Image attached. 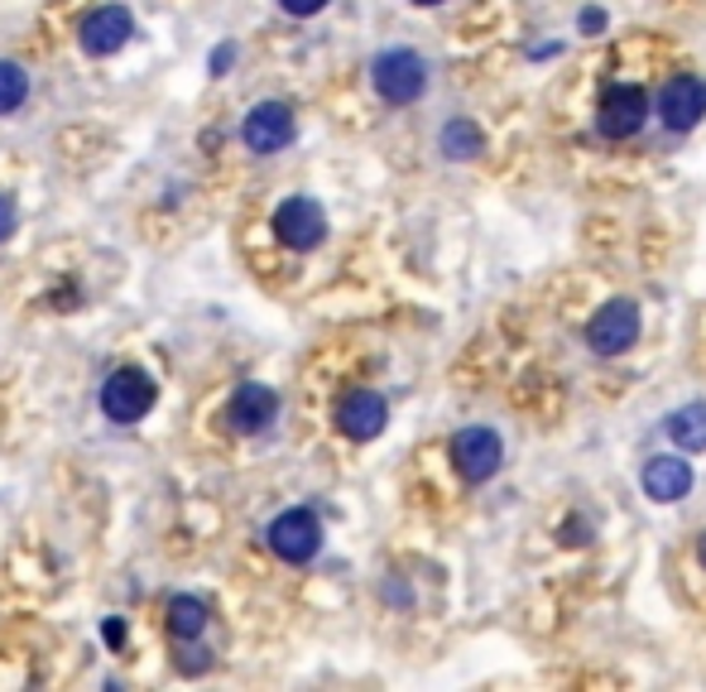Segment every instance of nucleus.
Listing matches in <instances>:
<instances>
[{"instance_id": "18", "label": "nucleus", "mask_w": 706, "mask_h": 692, "mask_svg": "<svg viewBox=\"0 0 706 692\" xmlns=\"http://www.w3.org/2000/svg\"><path fill=\"white\" fill-rule=\"evenodd\" d=\"M576 29H582V34H601V29H605V10H582V14H576Z\"/></svg>"}, {"instance_id": "14", "label": "nucleus", "mask_w": 706, "mask_h": 692, "mask_svg": "<svg viewBox=\"0 0 706 692\" xmlns=\"http://www.w3.org/2000/svg\"><path fill=\"white\" fill-rule=\"evenodd\" d=\"M668 438L683 447V452H706V404L702 399H692V404H683V409H673L668 418Z\"/></svg>"}, {"instance_id": "9", "label": "nucleus", "mask_w": 706, "mask_h": 692, "mask_svg": "<svg viewBox=\"0 0 706 692\" xmlns=\"http://www.w3.org/2000/svg\"><path fill=\"white\" fill-rule=\"evenodd\" d=\"M658 115L668 130H692L706 115V82L683 72V78H668L658 92Z\"/></svg>"}, {"instance_id": "13", "label": "nucleus", "mask_w": 706, "mask_h": 692, "mask_svg": "<svg viewBox=\"0 0 706 692\" xmlns=\"http://www.w3.org/2000/svg\"><path fill=\"white\" fill-rule=\"evenodd\" d=\"M640 481H644V496L648 500L673 505V500H683L687 490H692V467H687L683 457H648Z\"/></svg>"}, {"instance_id": "3", "label": "nucleus", "mask_w": 706, "mask_h": 692, "mask_svg": "<svg viewBox=\"0 0 706 692\" xmlns=\"http://www.w3.org/2000/svg\"><path fill=\"white\" fill-rule=\"evenodd\" d=\"M648 121V96H644V86H634V82H615V86H605V96H601V106H596V130L605 140H630V135H640Z\"/></svg>"}, {"instance_id": "20", "label": "nucleus", "mask_w": 706, "mask_h": 692, "mask_svg": "<svg viewBox=\"0 0 706 692\" xmlns=\"http://www.w3.org/2000/svg\"><path fill=\"white\" fill-rule=\"evenodd\" d=\"M10 231H14V202H10L6 193H0V241H6Z\"/></svg>"}, {"instance_id": "8", "label": "nucleus", "mask_w": 706, "mask_h": 692, "mask_svg": "<svg viewBox=\"0 0 706 692\" xmlns=\"http://www.w3.org/2000/svg\"><path fill=\"white\" fill-rule=\"evenodd\" d=\"M265 539L284 562H308V558H317V548H323V525H317L313 510H284L269 525Z\"/></svg>"}, {"instance_id": "6", "label": "nucleus", "mask_w": 706, "mask_h": 692, "mask_svg": "<svg viewBox=\"0 0 706 692\" xmlns=\"http://www.w3.org/2000/svg\"><path fill=\"white\" fill-rule=\"evenodd\" d=\"M634 337H640V308L630 298H611L586 327V346L596 356H620L625 346H634Z\"/></svg>"}, {"instance_id": "19", "label": "nucleus", "mask_w": 706, "mask_h": 692, "mask_svg": "<svg viewBox=\"0 0 706 692\" xmlns=\"http://www.w3.org/2000/svg\"><path fill=\"white\" fill-rule=\"evenodd\" d=\"M279 6L288 10V14H298V20H308V14H317L327 6V0H279Z\"/></svg>"}, {"instance_id": "21", "label": "nucleus", "mask_w": 706, "mask_h": 692, "mask_svg": "<svg viewBox=\"0 0 706 692\" xmlns=\"http://www.w3.org/2000/svg\"><path fill=\"white\" fill-rule=\"evenodd\" d=\"M101 634H106L111 644H121L125 640V625H121V620H106V630H101Z\"/></svg>"}, {"instance_id": "5", "label": "nucleus", "mask_w": 706, "mask_h": 692, "mask_svg": "<svg viewBox=\"0 0 706 692\" xmlns=\"http://www.w3.org/2000/svg\"><path fill=\"white\" fill-rule=\"evenodd\" d=\"M294 111L284 106V101H259V106H250V115H245L241 125V140L250 154H279L294 144Z\"/></svg>"}, {"instance_id": "2", "label": "nucleus", "mask_w": 706, "mask_h": 692, "mask_svg": "<svg viewBox=\"0 0 706 692\" xmlns=\"http://www.w3.org/2000/svg\"><path fill=\"white\" fill-rule=\"evenodd\" d=\"M154 399H158V389L140 366L111 370L106 385H101V414H106L111 424H140V418L154 409Z\"/></svg>"}, {"instance_id": "4", "label": "nucleus", "mask_w": 706, "mask_h": 692, "mask_svg": "<svg viewBox=\"0 0 706 692\" xmlns=\"http://www.w3.org/2000/svg\"><path fill=\"white\" fill-rule=\"evenodd\" d=\"M452 461H457V471H461V481H490V476L500 471V461H504V442H500V432L495 428H481V424H471V428H461L457 438H452Z\"/></svg>"}, {"instance_id": "23", "label": "nucleus", "mask_w": 706, "mask_h": 692, "mask_svg": "<svg viewBox=\"0 0 706 692\" xmlns=\"http://www.w3.org/2000/svg\"><path fill=\"white\" fill-rule=\"evenodd\" d=\"M413 6H442V0H413Z\"/></svg>"}, {"instance_id": "1", "label": "nucleus", "mask_w": 706, "mask_h": 692, "mask_svg": "<svg viewBox=\"0 0 706 692\" xmlns=\"http://www.w3.org/2000/svg\"><path fill=\"white\" fill-rule=\"evenodd\" d=\"M370 82L389 106H413L428 86V63L418 58L413 49H385L380 58L370 63Z\"/></svg>"}, {"instance_id": "22", "label": "nucleus", "mask_w": 706, "mask_h": 692, "mask_svg": "<svg viewBox=\"0 0 706 692\" xmlns=\"http://www.w3.org/2000/svg\"><path fill=\"white\" fill-rule=\"evenodd\" d=\"M697 553H702V568H706V533H702V548H697Z\"/></svg>"}, {"instance_id": "15", "label": "nucleus", "mask_w": 706, "mask_h": 692, "mask_svg": "<svg viewBox=\"0 0 706 692\" xmlns=\"http://www.w3.org/2000/svg\"><path fill=\"white\" fill-rule=\"evenodd\" d=\"M168 630L178 634V640H197V634L207 630V606L197 597H173L168 601Z\"/></svg>"}, {"instance_id": "16", "label": "nucleus", "mask_w": 706, "mask_h": 692, "mask_svg": "<svg viewBox=\"0 0 706 692\" xmlns=\"http://www.w3.org/2000/svg\"><path fill=\"white\" fill-rule=\"evenodd\" d=\"M481 150H485V140H481V130H475L467 115H457V121L442 125V154L447 159H475Z\"/></svg>"}, {"instance_id": "10", "label": "nucleus", "mask_w": 706, "mask_h": 692, "mask_svg": "<svg viewBox=\"0 0 706 692\" xmlns=\"http://www.w3.org/2000/svg\"><path fill=\"white\" fill-rule=\"evenodd\" d=\"M135 34V14H130L125 6H101V10H92L82 20V29H78V39H82V49L86 53H96V58H106V53H115V49H125V39Z\"/></svg>"}, {"instance_id": "7", "label": "nucleus", "mask_w": 706, "mask_h": 692, "mask_svg": "<svg viewBox=\"0 0 706 692\" xmlns=\"http://www.w3.org/2000/svg\"><path fill=\"white\" fill-rule=\"evenodd\" d=\"M274 236H279L288 251H317L327 236V212L317 207L313 197H288L274 212Z\"/></svg>"}, {"instance_id": "12", "label": "nucleus", "mask_w": 706, "mask_h": 692, "mask_svg": "<svg viewBox=\"0 0 706 692\" xmlns=\"http://www.w3.org/2000/svg\"><path fill=\"white\" fill-rule=\"evenodd\" d=\"M274 414H279V395H274L269 385H241L236 395H231L226 404V424L236 428V432H259V428H269L274 424Z\"/></svg>"}, {"instance_id": "11", "label": "nucleus", "mask_w": 706, "mask_h": 692, "mask_svg": "<svg viewBox=\"0 0 706 692\" xmlns=\"http://www.w3.org/2000/svg\"><path fill=\"white\" fill-rule=\"evenodd\" d=\"M385 424H389V409H385V399L375 395V389H351V395L337 404V428L346 432V438H356V442L380 438Z\"/></svg>"}, {"instance_id": "17", "label": "nucleus", "mask_w": 706, "mask_h": 692, "mask_svg": "<svg viewBox=\"0 0 706 692\" xmlns=\"http://www.w3.org/2000/svg\"><path fill=\"white\" fill-rule=\"evenodd\" d=\"M29 96V72L20 63H0V115L20 111Z\"/></svg>"}]
</instances>
